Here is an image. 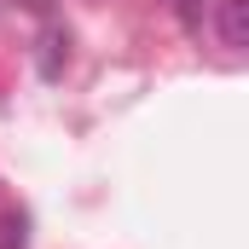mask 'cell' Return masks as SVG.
Masks as SVG:
<instances>
[{"label": "cell", "mask_w": 249, "mask_h": 249, "mask_svg": "<svg viewBox=\"0 0 249 249\" xmlns=\"http://www.w3.org/2000/svg\"><path fill=\"white\" fill-rule=\"evenodd\" d=\"M214 35L226 53L249 47V0H214Z\"/></svg>", "instance_id": "obj_1"}, {"label": "cell", "mask_w": 249, "mask_h": 249, "mask_svg": "<svg viewBox=\"0 0 249 249\" xmlns=\"http://www.w3.org/2000/svg\"><path fill=\"white\" fill-rule=\"evenodd\" d=\"M47 53H41V75H58V47H70V35H58V29H47V41H41Z\"/></svg>", "instance_id": "obj_2"}, {"label": "cell", "mask_w": 249, "mask_h": 249, "mask_svg": "<svg viewBox=\"0 0 249 249\" xmlns=\"http://www.w3.org/2000/svg\"><path fill=\"white\" fill-rule=\"evenodd\" d=\"M162 6H168L180 23H203V0H162Z\"/></svg>", "instance_id": "obj_3"}, {"label": "cell", "mask_w": 249, "mask_h": 249, "mask_svg": "<svg viewBox=\"0 0 249 249\" xmlns=\"http://www.w3.org/2000/svg\"><path fill=\"white\" fill-rule=\"evenodd\" d=\"M0 249H23V226H18V220L6 226V238H0Z\"/></svg>", "instance_id": "obj_4"}]
</instances>
